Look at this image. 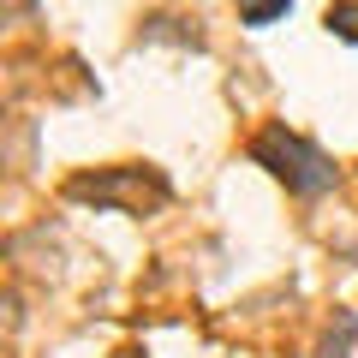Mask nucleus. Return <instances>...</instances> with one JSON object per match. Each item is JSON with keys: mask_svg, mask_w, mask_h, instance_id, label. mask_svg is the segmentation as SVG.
<instances>
[{"mask_svg": "<svg viewBox=\"0 0 358 358\" xmlns=\"http://www.w3.org/2000/svg\"><path fill=\"white\" fill-rule=\"evenodd\" d=\"M251 162L268 167L293 197H322L334 185V173H341V167H334L310 138H299V131H287V126L257 131V138H251Z\"/></svg>", "mask_w": 358, "mask_h": 358, "instance_id": "obj_1", "label": "nucleus"}, {"mask_svg": "<svg viewBox=\"0 0 358 358\" xmlns=\"http://www.w3.org/2000/svg\"><path fill=\"white\" fill-rule=\"evenodd\" d=\"M66 197H84V203H114V209H143L167 203V179L150 173V167H108V173H78L66 179Z\"/></svg>", "mask_w": 358, "mask_h": 358, "instance_id": "obj_2", "label": "nucleus"}, {"mask_svg": "<svg viewBox=\"0 0 358 358\" xmlns=\"http://www.w3.org/2000/svg\"><path fill=\"white\" fill-rule=\"evenodd\" d=\"M352 334H358V317H352V310H341L334 329L322 334V358H352Z\"/></svg>", "mask_w": 358, "mask_h": 358, "instance_id": "obj_3", "label": "nucleus"}, {"mask_svg": "<svg viewBox=\"0 0 358 358\" xmlns=\"http://www.w3.org/2000/svg\"><path fill=\"white\" fill-rule=\"evenodd\" d=\"M287 13H293V0H239V24H251V30L275 24V18H287Z\"/></svg>", "mask_w": 358, "mask_h": 358, "instance_id": "obj_4", "label": "nucleus"}, {"mask_svg": "<svg viewBox=\"0 0 358 358\" xmlns=\"http://www.w3.org/2000/svg\"><path fill=\"white\" fill-rule=\"evenodd\" d=\"M329 36H341V42L358 48V6H352V0H334V6H329Z\"/></svg>", "mask_w": 358, "mask_h": 358, "instance_id": "obj_5", "label": "nucleus"}]
</instances>
